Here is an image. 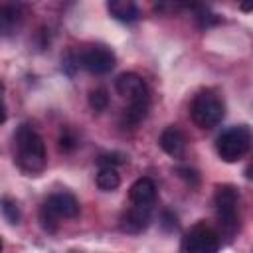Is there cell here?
I'll list each match as a JSON object with an SVG mask.
<instances>
[{
    "mask_svg": "<svg viewBox=\"0 0 253 253\" xmlns=\"http://www.w3.org/2000/svg\"><path fill=\"white\" fill-rule=\"evenodd\" d=\"M16 162L26 174H40L45 168V144L43 138L30 126L22 125L16 134Z\"/></svg>",
    "mask_w": 253,
    "mask_h": 253,
    "instance_id": "obj_1",
    "label": "cell"
},
{
    "mask_svg": "<svg viewBox=\"0 0 253 253\" xmlns=\"http://www.w3.org/2000/svg\"><path fill=\"white\" fill-rule=\"evenodd\" d=\"M79 213V202L69 192H55L51 194L42 210H40V221L47 231H55L59 217H75Z\"/></svg>",
    "mask_w": 253,
    "mask_h": 253,
    "instance_id": "obj_2",
    "label": "cell"
},
{
    "mask_svg": "<svg viewBox=\"0 0 253 253\" xmlns=\"http://www.w3.org/2000/svg\"><path fill=\"white\" fill-rule=\"evenodd\" d=\"M190 113H192V121L200 128H213L223 119V103L213 91L206 89L194 97Z\"/></svg>",
    "mask_w": 253,
    "mask_h": 253,
    "instance_id": "obj_3",
    "label": "cell"
},
{
    "mask_svg": "<svg viewBox=\"0 0 253 253\" xmlns=\"http://www.w3.org/2000/svg\"><path fill=\"white\" fill-rule=\"evenodd\" d=\"M249 146H251V132L245 125L229 126L227 130H223L217 136V142H215V150H217L219 158L225 162L241 160L247 154Z\"/></svg>",
    "mask_w": 253,
    "mask_h": 253,
    "instance_id": "obj_4",
    "label": "cell"
},
{
    "mask_svg": "<svg viewBox=\"0 0 253 253\" xmlns=\"http://www.w3.org/2000/svg\"><path fill=\"white\" fill-rule=\"evenodd\" d=\"M213 208L215 215L219 219L221 229L231 235L237 229V208H239V192L231 184L217 186L213 196Z\"/></svg>",
    "mask_w": 253,
    "mask_h": 253,
    "instance_id": "obj_5",
    "label": "cell"
},
{
    "mask_svg": "<svg viewBox=\"0 0 253 253\" xmlns=\"http://www.w3.org/2000/svg\"><path fill=\"white\" fill-rule=\"evenodd\" d=\"M219 249V233L206 225H194L182 239V253H217Z\"/></svg>",
    "mask_w": 253,
    "mask_h": 253,
    "instance_id": "obj_6",
    "label": "cell"
},
{
    "mask_svg": "<svg viewBox=\"0 0 253 253\" xmlns=\"http://www.w3.org/2000/svg\"><path fill=\"white\" fill-rule=\"evenodd\" d=\"M117 93L125 99H128V103H150V93L148 87L144 83V79L136 73H121L115 81Z\"/></svg>",
    "mask_w": 253,
    "mask_h": 253,
    "instance_id": "obj_7",
    "label": "cell"
},
{
    "mask_svg": "<svg viewBox=\"0 0 253 253\" xmlns=\"http://www.w3.org/2000/svg\"><path fill=\"white\" fill-rule=\"evenodd\" d=\"M79 63L89 73L103 75V73H109L115 67V53L105 45H93V47L85 49L79 55Z\"/></svg>",
    "mask_w": 253,
    "mask_h": 253,
    "instance_id": "obj_8",
    "label": "cell"
},
{
    "mask_svg": "<svg viewBox=\"0 0 253 253\" xmlns=\"http://www.w3.org/2000/svg\"><path fill=\"white\" fill-rule=\"evenodd\" d=\"M152 219V206H132L121 217V229L126 233H140Z\"/></svg>",
    "mask_w": 253,
    "mask_h": 253,
    "instance_id": "obj_9",
    "label": "cell"
},
{
    "mask_svg": "<svg viewBox=\"0 0 253 253\" xmlns=\"http://www.w3.org/2000/svg\"><path fill=\"white\" fill-rule=\"evenodd\" d=\"M158 142H160V148H162L166 154H170L172 158H180V156L184 154V150H186V136H184V132H182L178 126H174V125L166 126V128L160 132Z\"/></svg>",
    "mask_w": 253,
    "mask_h": 253,
    "instance_id": "obj_10",
    "label": "cell"
},
{
    "mask_svg": "<svg viewBox=\"0 0 253 253\" xmlns=\"http://www.w3.org/2000/svg\"><path fill=\"white\" fill-rule=\"evenodd\" d=\"M22 10L14 4H0V36L8 38L18 34L22 26Z\"/></svg>",
    "mask_w": 253,
    "mask_h": 253,
    "instance_id": "obj_11",
    "label": "cell"
},
{
    "mask_svg": "<svg viewBox=\"0 0 253 253\" xmlns=\"http://www.w3.org/2000/svg\"><path fill=\"white\" fill-rule=\"evenodd\" d=\"M128 198L134 206H152L156 198V184L150 178H138L130 186Z\"/></svg>",
    "mask_w": 253,
    "mask_h": 253,
    "instance_id": "obj_12",
    "label": "cell"
},
{
    "mask_svg": "<svg viewBox=\"0 0 253 253\" xmlns=\"http://www.w3.org/2000/svg\"><path fill=\"white\" fill-rule=\"evenodd\" d=\"M107 10L111 12V16L119 22H136L138 16H140V10L134 2H128V0H111L107 4Z\"/></svg>",
    "mask_w": 253,
    "mask_h": 253,
    "instance_id": "obj_13",
    "label": "cell"
},
{
    "mask_svg": "<svg viewBox=\"0 0 253 253\" xmlns=\"http://www.w3.org/2000/svg\"><path fill=\"white\" fill-rule=\"evenodd\" d=\"M148 107H150V103H128V107L123 111L121 123L125 126H136V125H140L146 119V115H148Z\"/></svg>",
    "mask_w": 253,
    "mask_h": 253,
    "instance_id": "obj_14",
    "label": "cell"
},
{
    "mask_svg": "<svg viewBox=\"0 0 253 253\" xmlns=\"http://www.w3.org/2000/svg\"><path fill=\"white\" fill-rule=\"evenodd\" d=\"M121 184V176L117 172V168H101L97 174V186L103 192H113L117 190Z\"/></svg>",
    "mask_w": 253,
    "mask_h": 253,
    "instance_id": "obj_15",
    "label": "cell"
},
{
    "mask_svg": "<svg viewBox=\"0 0 253 253\" xmlns=\"http://www.w3.org/2000/svg\"><path fill=\"white\" fill-rule=\"evenodd\" d=\"M0 211L10 223H18L20 221V208L12 198H2L0 200Z\"/></svg>",
    "mask_w": 253,
    "mask_h": 253,
    "instance_id": "obj_16",
    "label": "cell"
},
{
    "mask_svg": "<svg viewBox=\"0 0 253 253\" xmlns=\"http://www.w3.org/2000/svg\"><path fill=\"white\" fill-rule=\"evenodd\" d=\"M89 105H91V109L97 111V113L105 111L107 105H109V95H107V91H105V89H95V91H91V93H89Z\"/></svg>",
    "mask_w": 253,
    "mask_h": 253,
    "instance_id": "obj_17",
    "label": "cell"
},
{
    "mask_svg": "<svg viewBox=\"0 0 253 253\" xmlns=\"http://www.w3.org/2000/svg\"><path fill=\"white\" fill-rule=\"evenodd\" d=\"M97 162H99L101 168H115L119 164H125L126 162V156L121 154V152H109V154H101Z\"/></svg>",
    "mask_w": 253,
    "mask_h": 253,
    "instance_id": "obj_18",
    "label": "cell"
},
{
    "mask_svg": "<svg viewBox=\"0 0 253 253\" xmlns=\"http://www.w3.org/2000/svg\"><path fill=\"white\" fill-rule=\"evenodd\" d=\"M196 20H198V26H200V28H210V26H213V24L219 22V18H217L215 14H210L208 8H198Z\"/></svg>",
    "mask_w": 253,
    "mask_h": 253,
    "instance_id": "obj_19",
    "label": "cell"
},
{
    "mask_svg": "<svg viewBox=\"0 0 253 253\" xmlns=\"http://www.w3.org/2000/svg\"><path fill=\"white\" fill-rule=\"evenodd\" d=\"M77 146V138L69 128H63L59 134V148L61 150H73Z\"/></svg>",
    "mask_w": 253,
    "mask_h": 253,
    "instance_id": "obj_20",
    "label": "cell"
},
{
    "mask_svg": "<svg viewBox=\"0 0 253 253\" xmlns=\"http://www.w3.org/2000/svg\"><path fill=\"white\" fill-rule=\"evenodd\" d=\"M160 225H162L166 231H174V229L178 227L176 215H172L170 211H164V213H162V221H160Z\"/></svg>",
    "mask_w": 253,
    "mask_h": 253,
    "instance_id": "obj_21",
    "label": "cell"
},
{
    "mask_svg": "<svg viewBox=\"0 0 253 253\" xmlns=\"http://www.w3.org/2000/svg\"><path fill=\"white\" fill-rule=\"evenodd\" d=\"M6 121V105H4V101L0 99V125Z\"/></svg>",
    "mask_w": 253,
    "mask_h": 253,
    "instance_id": "obj_22",
    "label": "cell"
},
{
    "mask_svg": "<svg viewBox=\"0 0 253 253\" xmlns=\"http://www.w3.org/2000/svg\"><path fill=\"white\" fill-rule=\"evenodd\" d=\"M0 249H2V241H0Z\"/></svg>",
    "mask_w": 253,
    "mask_h": 253,
    "instance_id": "obj_23",
    "label": "cell"
}]
</instances>
